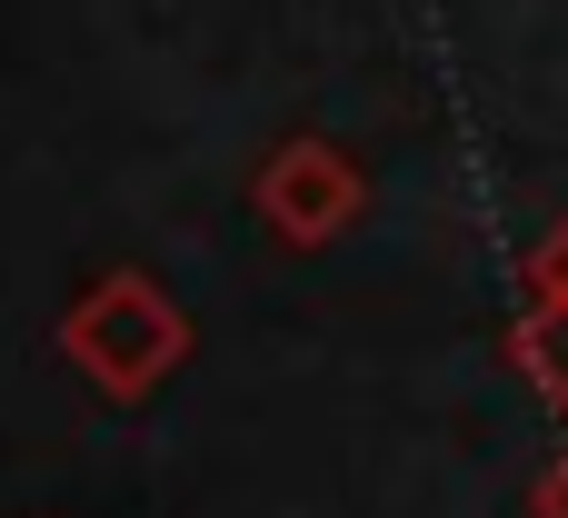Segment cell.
I'll use <instances>...</instances> for the list:
<instances>
[{
	"label": "cell",
	"mask_w": 568,
	"mask_h": 518,
	"mask_svg": "<svg viewBox=\"0 0 568 518\" xmlns=\"http://www.w3.org/2000/svg\"><path fill=\"white\" fill-rule=\"evenodd\" d=\"M250 200H260V220H270V240H280V250H329V240L359 220V200H369V170H359L339 140L300 130V140H280V150L260 160Z\"/></svg>",
	"instance_id": "7a4b0ae2"
},
{
	"label": "cell",
	"mask_w": 568,
	"mask_h": 518,
	"mask_svg": "<svg viewBox=\"0 0 568 518\" xmlns=\"http://www.w3.org/2000/svg\"><path fill=\"white\" fill-rule=\"evenodd\" d=\"M509 349H519L529 389H539V399L568 419V280H529V309H519Z\"/></svg>",
	"instance_id": "3957f363"
},
{
	"label": "cell",
	"mask_w": 568,
	"mask_h": 518,
	"mask_svg": "<svg viewBox=\"0 0 568 518\" xmlns=\"http://www.w3.org/2000/svg\"><path fill=\"white\" fill-rule=\"evenodd\" d=\"M539 518H568V459L549 469V479H539Z\"/></svg>",
	"instance_id": "5b68a950"
},
{
	"label": "cell",
	"mask_w": 568,
	"mask_h": 518,
	"mask_svg": "<svg viewBox=\"0 0 568 518\" xmlns=\"http://www.w3.org/2000/svg\"><path fill=\"white\" fill-rule=\"evenodd\" d=\"M529 280H568V220L539 240V260H529Z\"/></svg>",
	"instance_id": "277c9868"
},
{
	"label": "cell",
	"mask_w": 568,
	"mask_h": 518,
	"mask_svg": "<svg viewBox=\"0 0 568 518\" xmlns=\"http://www.w3.org/2000/svg\"><path fill=\"white\" fill-rule=\"evenodd\" d=\"M60 349L90 369L100 399H150V389L180 379V359H190V309H180L150 270H100V280L70 299Z\"/></svg>",
	"instance_id": "6da1fadb"
}]
</instances>
